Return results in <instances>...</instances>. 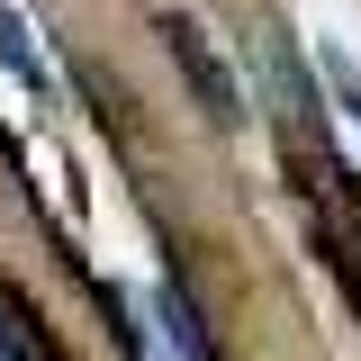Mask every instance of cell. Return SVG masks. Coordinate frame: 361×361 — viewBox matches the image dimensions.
Instances as JSON below:
<instances>
[{
    "label": "cell",
    "mask_w": 361,
    "mask_h": 361,
    "mask_svg": "<svg viewBox=\"0 0 361 361\" xmlns=\"http://www.w3.org/2000/svg\"><path fill=\"white\" fill-rule=\"evenodd\" d=\"M154 325L172 334L180 361H217V334H208V316H199V298H190L180 280H154Z\"/></svg>",
    "instance_id": "6da1fadb"
},
{
    "label": "cell",
    "mask_w": 361,
    "mask_h": 361,
    "mask_svg": "<svg viewBox=\"0 0 361 361\" xmlns=\"http://www.w3.org/2000/svg\"><path fill=\"white\" fill-rule=\"evenodd\" d=\"M163 37H172V54L180 63H190V82H199V99H208V109H235V82H226V63H217V45L199 37V27H190V18H163Z\"/></svg>",
    "instance_id": "7a4b0ae2"
},
{
    "label": "cell",
    "mask_w": 361,
    "mask_h": 361,
    "mask_svg": "<svg viewBox=\"0 0 361 361\" xmlns=\"http://www.w3.org/2000/svg\"><path fill=\"white\" fill-rule=\"evenodd\" d=\"M0 63H9L18 82L45 90V63H37V45H27V27H18V9H9V0H0Z\"/></svg>",
    "instance_id": "3957f363"
}]
</instances>
